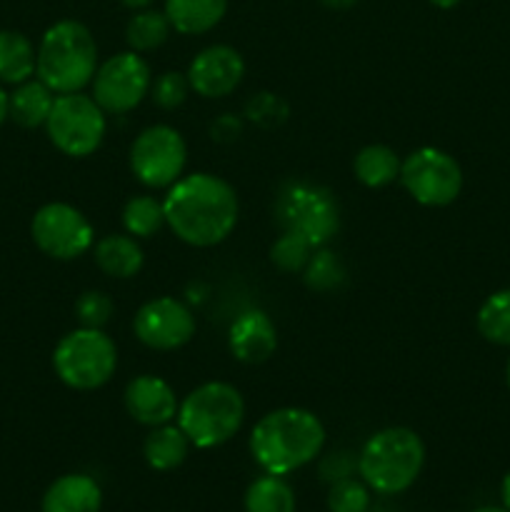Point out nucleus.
<instances>
[{
    "label": "nucleus",
    "mask_w": 510,
    "mask_h": 512,
    "mask_svg": "<svg viewBox=\"0 0 510 512\" xmlns=\"http://www.w3.org/2000/svg\"><path fill=\"white\" fill-rule=\"evenodd\" d=\"M188 435L180 430L178 423H165L158 428H150L148 438L143 443V458L158 473H170L180 468L190 453Z\"/></svg>",
    "instance_id": "aec40b11"
},
{
    "label": "nucleus",
    "mask_w": 510,
    "mask_h": 512,
    "mask_svg": "<svg viewBox=\"0 0 510 512\" xmlns=\"http://www.w3.org/2000/svg\"><path fill=\"white\" fill-rule=\"evenodd\" d=\"M243 508L245 512H295V493L283 475L265 473L248 485Z\"/></svg>",
    "instance_id": "b1692460"
},
{
    "label": "nucleus",
    "mask_w": 510,
    "mask_h": 512,
    "mask_svg": "<svg viewBox=\"0 0 510 512\" xmlns=\"http://www.w3.org/2000/svg\"><path fill=\"white\" fill-rule=\"evenodd\" d=\"M245 420V400L235 385L213 380L190 390L178 405L175 423L198 450L220 448L238 435Z\"/></svg>",
    "instance_id": "39448f33"
},
{
    "label": "nucleus",
    "mask_w": 510,
    "mask_h": 512,
    "mask_svg": "<svg viewBox=\"0 0 510 512\" xmlns=\"http://www.w3.org/2000/svg\"><path fill=\"white\" fill-rule=\"evenodd\" d=\"M275 220L313 248H323L340 230V205L333 190L310 180H288L275 195Z\"/></svg>",
    "instance_id": "423d86ee"
},
{
    "label": "nucleus",
    "mask_w": 510,
    "mask_h": 512,
    "mask_svg": "<svg viewBox=\"0 0 510 512\" xmlns=\"http://www.w3.org/2000/svg\"><path fill=\"white\" fill-rule=\"evenodd\" d=\"M320 3L328 5V8H333V10H348V8H353L358 0H320Z\"/></svg>",
    "instance_id": "e433bc0d"
},
{
    "label": "nucleus",
    "mask_w": 510,
    "mask_h": 512,
    "mask_svg": "<svg viewBox=\"0 0 510 512\" xmlns=\"http://www.w3.org/2000/svg\"><path fill=\"white\" fill-rule=\"evenodd\" d=\"M170 30L173 28H170V20L165 13L150 8L135 10L133 18L128 20V28H125V43L135 53H150L168 40Z\"/></svg>",
    "instance_id": "a878e982"
},
{
    "label": "nucleus",
    "mask_w": 510,
    "mask_h": 512,
    "mask_svg": "<svg viewBox=\"0 0 510 512\" xmlns=\"http://www.w3.org/2000/svg\"><path fill=\"white\" fill-rule=\"evenodd\" d=\"M38 50L28 35L18 30H0V83L20 85L35 75Z\"/></svg>",
    "instance_id": "5701e85b"
},
{
    "label": "nucleus",
    "mask_w": 510,
    "mask_h": 512,
    "mask_svg": "<svg viewBox=\"0 0 510 512\" xmlns=\"http://www.w3.org/2000/svg\"><path fill=\"white\" fill-rule=\"evenodd\" d=\"M55 93L43 80H25L15 85L13 93H8V118H13L20 128H40L48 120L53 110Z\"/></svg>",
    "instance_id": "412c9836"
},
{
    "label": "nucleus",
    "mask_w": 510,
    "mask_h": 512,
    "mask_svg": "<svg viewBox=\"0 0 510 512\" xmlns=\"http://www.w3.org/2000/svg\"><path fill=\"white\" fill-rule=\"evenodd\" d=\"M93 100L108 115H125L150 95L153 73L148 60L135 50L113 55L93 75Z\"/></svg>",
    "instance_id": "9b49d317"
},
{
    "label": "nucleus",
    "mask_w": 510,
    "mask_h": 512,
    "mask_svg": "<svg viewBox=\"0 0 510 512\" xmlns=\"http://www.w3.org/2000/svg\"><path fill=\"white\" fill-rule=\"evenodd\" d=\"M425 443L410 428H383L370 435L358 453V475L373 493L400 495L420 478Z\"/></svg>",
    "instance_id": "20e7f679"
},
{
    "label": "nucleus",
    "mask_w": 510,
    "mask_h": 512,
    "mask_svg": "<svg viewBox=\"0 0 510 512\" xmlns=\"http://www.w3.org/2000/svg\"><path fill=\"white\" fill-rule=\"evenodd\" d=\"M35 248L53 260H75L95 245L90 220L70 203H45L30 223Z\"/></svg>",
    "instance_id": "f8f14e48"
},
{
    "label": "nucleus",
    "mask_w": 510,
    "mask_h": 512,
    "mask_svg": "<svg viewBox=\"0 0 510 512\" xmlns=\"http://www.w3.org/2000/svg\"><path fill=\"white\" fill-rule=\"evenodd\" d=\"M105 115L108 113L95 103L93 95H55L53 110L45 120V133L63 155L88 158L105 140V130H108Z\"/></svg>",
    "instance_id": "6e6552de"
},
{
    "label": "nucleus",
    "mask_w": 510,
    "mask_h": 512,
    "mask_svg": "<svg viewBox=\"0 0 510 512\" xmlns=\"http://www.w3.org/2000/svg\"><path fill=\"white\" fill-rule=\"evenodd\" d=\"M120 223H123L125 233L133 238H153L165 228L163 200H158L155 195H133L123 205Z\"/></svg>",
    "instance_id": "393cba45"
},
{
    "label": "nucleus",
    "mask_w": 510,
    "mask_h": 512,
    "mask_svg": "<svg viewBox=\"0 0 510 512\" xmlns=\"http://www.w3.org/2000/svg\"><path fill=\"white\" fill-rule=\"evenodd\" d=\"M228 0H165L170 28L180 35H203L223 20Z\"/></svg>",
    "instance_id": "6ab92c4d"
},
{
    "label": "nucleus",
    "mask_w": 510,
    "mask_h": 512,
    "mask_svg": "<svg viewBox=\"0 0 510 512\" xmlns=\"http://www.w3.org/2000/svg\"><path fill=\"white\" fill-rule=\"evenodd\" d=\"M428 3L435 5V8H440V10H450V8H455L460 0H428Z\"/></svg>",
    "instance_id": "ea45409f"
},
{
    "label": "nucleus",
    "mask_w": 510,
    "mask_h": 512,
    "mask_svg": "<svg viewBox=\"0 0 510 512\" xmlns=\"http://www.w3.org/2000/svg\"><path fill=\"white\" fill-rule=\"evenodd\" d=\"M103 490L85 473L60 475L48 485L40 500V512H100Z\"/></svg>",
    "instance_id": "f3484780"
},
{
    "label": "nucleus",
    "mask_w": 510,
    "mask_h": 512,
    "mask_svg": "<svg viewBox=\"0 0 510 512\" xmlns=\"http://www.w3.org/2000/svg\"><path fill=\"white\" fill-rule=\"evenodd\" d=\"M188 83L195 95L218 100L233 93L245 78V60L230 45H210L200 50L188 68Z\"/></svg>",
    "instance_id": "4468645a"
},
{
    "label": "nucleus",
    "mask_w": 510,
    "mask_h": 512,
    "mask_svg": "<svg viewBox=\"0 0 510 512\" xmlns=\"http://www.w3.org/2000/svg\"><path fill=\"white\" fill-rule=\"evenodd\" d=\"M115 303L108 293L103 290H85L78 300H75V318H78L80 328H95L103 330L113 318Z\"/></svg>",
    "instance_id": "7c9ffc66"
},
{
    "label": "nucleus",
    "mask_w": 510,
    "mask_h": 512,
    "mask_svg": "<svg viewBox=\"0 0 510 512\" xmlns=\"http://www.w3.org/2000/svg\"><path fill=\"white\" fill-rule=\"evenodd\" d=\"M118 368V348L95 328H75L53 350V370L63 385L78 393L103 388Z\"/></svg>",
    "instance_id": "0eeeda50"
},
{
    "label": "nucleus",
    "mask_w": 510,
    "mask_h": 512,
    "mask_svg": "<svg viewBox=\"0 0 510 512\" xmlns=\"http://www.w3.org/2000/svg\"><path fill=\"white\" fill-rule=\"evenodd\" d=\"M130 173L140 185L150 190H168L175 180L183 178L188 165V145L173 125H150L140 130L130 145Z\"/></svg>",
    "instance_id": "1a4fd4ad"
},
{
    "label": "nucleus",
    "mask_w": 510,
    "mask_h": 512,
    "mask_svg": "<svg viewBox=\"0 0 510 512\" xmlns=\"http://www.w3.org/2000/svg\"><path fill=\"white\" fill-rule=\"evenodd\" d=\"M370 500H373V490L360 478L350 475V478L330 483L325 503H328L330 512H368Z\"/></svg>",
    "instance_id": "c756f323"
},
{
    "label": "nucleus",
    "mask_w": 510,
    "mask_h": 512,
    "mask_svg": "<svg viewBox=\"0 0 510 512\" xmlns=\"http://www.w3.org/2000/svg\"><path fill=\"white\" fill-rule=\"evenodd\" d=\"M8 120V93H5L3 83H0V125Z\"/></svg>",
    "instance_id": "4c0bfd02"
},
{
    "label": "nucleus",
    "mask_w": 510,
    "mask_h": 512,
    "mask_svg": "<svg viewBox=\"0 0 510 512\" xmlns=\"http://www.w3.org/2000/svg\"><path fill=\"white\" fill-rule=\"evenodd\" d=\"M165 225L193 248L220 245L238 225L240 203L228 180L190 173L175 180L163 198Z\"/></svg>",
    "instance_id": "f257e3e1"
},
{
    "label": "nucleus",
    "mask_w": 510,
    "mask_h": 512,
    "mask_svg": "<svg viewBox=\"0 0 510 512\" xmlns=\"http://www.w3.org/2000/svg\"><path fill=\"white\" fill-rule=\"evenodd\" d=\"M93 258L100 273L115 280H128L143 270L145 255L133 235H105L93 245Z\"/></svg>",
    "instance_id": "a211bd4d"
},
{
    "label": "nucleus",
    "mask_w": 510,
    "mask_h": 512,
    "mask_svg": "<svg viewBox=\"0 0 510 512\" xmlns=\"http://www.w3.org/2000/svg\"><path fill=\"white\" fill-rule=\"evenodd\" d=\"M98 70V43L78 20H58L38 45L35 75L55 95L83 93Z\"/></svg>",
    "instance_id": "7ed1b4c3"
},
{
    "label": "nucleus",
    "mask_w": 510,
    "mask_h": 512,
    "mask_svg": "<svg viewBox=\"0 0 510 512\" xmlns=\"http://www.w3.org/2000/svg\"><path fill=\"white\" fill-rule=\"evenodd\" d=\"M473 512H510V510H505L503 505H483V508H478Z\"/></svg>",
    "instance_id": "a19ab883"
},
{
    "label": "nucleus",
    "mask_w": 510,
    "mask_h": 512,
    "mask_svg": "<svg viewBox=\"0 0 510 512\" xmlns=\"http://www.w3.org/2000/svg\"><path fill=\"white\" fill-rule=\"evenodd\" d=\"M505 383H508L510 388V358H508V365H505Z\"/></svg>",
    "instance_id": "79ce46f5"
},
{
    "label": "nucleus",
    "mask_w": 510,
    "mask_h": 512,
    "mask_svg": "<svg viewBox=\"0 0 510 512\" xmlns=\"http://www.w3.org/2000/svg\"><path fill=\"white\" fill-rule=\"evenodd\" d=\"M313 250L315 248L303 238V235L283 230V235L270 245V260H273L275 268L283 270V273H303Z\"/></svg>",
    "instance_id": "c85d7f7f"
},
{
    "label": "nucleus",
    "mask_w": 510,
    "mask_h": 512,
    "mask_svg": "<svg viewBox=\"0 0 510 512\" xmlns=\"http://www.w3.org/2000/svg\"><path fill=\"white\" fill-rule=\"evenodd\" d=\"M133 333L145 348L170 353L193 340L195 315L185 303L163 295L140 305L133 318Z\"/></svg>",
    "instance_id": "ddd939ff"
},
{
    "label": "nucleus",
    "mask_w": 510,
    "mask_h": 512,
    "mask_svg": "<svg viewBox=\"0 0 510 512\" xmlns=\"http://www.w3.org/2000/svg\"><path fill=\"white\" fill-rule=\"evenodd\" d=\"M190 93L188 75L178 70H165L150 85V98L160 110H175L185 103Z\"/></svg>",
    "instance_id": "473e14b6"
},
{
    "label": "nucleus",
    "mask_w": 510,
    "mask_h": 512,
    "mask_svg": "<svg viewBox=\"0 0 510 512\" xmlns=\"http://www.w3.org/2000/svg\"><path fill=\"white\" fill-rule=\"evenodd\" d=\"M303 280L313 293H333L345 283V265L333 250L315 248L303 270Z\"/></svg>",
    "instance_id": "cd10ccee"
},
{
    "label": "nucleus",
    "mask_w": 510,
    "mask_h": 512,
    "mask_svg": "<svg viewBox=\"0 0 510 512\" xmlns=\"http://www.w3.org/2000/svg\"><path fill=\"white\" fill-rule=\"evenodd\" d=\"M475 328L488 343L510 345V288L488 295L475 315Z\"/></svg>",
    "instance_id": "bb28decb"
},
{
    "label": "nucleus",
    "mask_w": 510,
    "mask_h": 512,
    "mask_svg": "<svg viewBox=\"0 0 510 512\" xmlns=\"http://www.w3.org/2000/svg\"><path fill=\"white\" fill-rule=\"evenodd\" d=\"M228 348L238 363L260 365L278 348V330L265 310H245L228 330Z\"/></svg>",
    "instance_id": "dca6fc26"
},
{
    "label": "nucleus",
    "mask_w": 510,
    "mask_h": 512,
    "mask_svg": "<svg viewBox=\"0 0 510 512\" xmlns=\"http://www.w3.org/2000/svg\"><path fill=\"white\" fill-rule=\"evenodd\" d=\"M215 140H235L240 133H243V120L235 118V115H220L218 120L210 128Z\"/></svg>",
    "instance_id": "f704fd0d"
},
{
    "label": "nucleus",
    "mask_w": 510,
    "mask_h": 512,
    "mask_svg": "<svg viewBox=\"0 0 510 512\" xmlns=\"http://www.w3.org/2000/svg\"><path fill=\"white\" fill-rule=\"evenodd\" d=\"M400 158L390 145L373 143L365 145L358 150L353 160V173L358 178V183H363L365 188L380 190L388 188L390 183L400 178Z\"/></svg>",
    "instance_id": "4be33fe9"
},
{
    "label": "nucleus",
    "mask_w": 510,
    "mask_h": 512,
    "mask_svg": "<svg viewBox=\"0 0 510 512\" xmlns=\"http://www.w3.org/2000/svg\"><path fill=\"white\" fill-rule=\"evenodd\" d=\"M358 470V458H353L350 453H333L328 460H323L320 465V473L328 483H335V480L350 478V475Z\"/></svg>",
    "instance_id": "72a5a7b5"
},
{
    "label": "nucleus",
    "mask_w": 510,
    "mask_h": 512,
    "mask_svg": "<svg viewBox=\"0 0 510 512\" xmlns=\"http://www.w3.org/2000/svg\"><path fill=\"white\" fill-rule=\"evenodd\" d=\"M325 445V425L305 408L265 413L250 430V455L263 473L290 475L313 463Z\"/></svg>",
    "instance_id": "f03ea898"
},
{
    "label": "nucleus",
    "mask_w": 510,
    "mask_h": 512,
    "mask_svg": "<svg viewBox=\"0 0 510 512\" xmlns=\"http://www.w3.org/2000/svg\"><path fill=\"white\" fill-rule=\"evenodd\" d=\"M123 403L135 423L145 428H158V425L173 423L180 400L168 380L158 375H138L125 385Z\"/></svg>",
    "instance_id": "2eb2a0df"
},
{
    "label": "nucleus",
    "mask_w": 510,
    "mask_h": 512,
    "mask_svg": "<svg viewBox=\"0 0 510 512\" xmlns=\"http://www.w3.org/2000/svg\"><path fill=\"white\" fill-rule=\"evenodd\" d=\"M245 118L258 128H278L288 120V103L280 95L263 90L245 103Z\"/></svg>",
    "instance_id": "2f4dec72"
},
{
    "label": "nucleus",
    "mask_w": 510,
    "mask_h": 512,
    "mask_svg": "<svg viewBox=\"0 0 510 512\" xmlns=\"http://www.w3.org/2000/svg\"><path fill=\"white\" fill-rule=\"evenodd\" d=\"M120 3H123L125 8H130V10H145V8H150V5H153V0H120Z\"/></svg>",
    "instance_id": "58836bf2"
},
{
    "label": "nucleus",
    "mask_w": 510,
    "mask_h": 512,
    "mask_svg": "<svg viewBox=\"0 0 510 512\" xmlns=\"http://www.w3.org/2000/svg\"><path fill=\"white\" fill-rule=\"evenodd\" d=\"M500 500H503V508L510 510V470L505 473L503 483H500Z\"/></svg>",
    "instance_id": "c9c22d12"
},
{
    "label": "nucleus",
    "mask_w": 510,
    "mask_h": 512,
    "mask_svg": "<svg viewBox=\"0 0 510 512\" xmlns=\"http://www.w3.org/2000/svg\"><path fill=\"white\" fill-rule=\"evenodd\" d=\"M400 183L415 203L425 208H445L463 190V170L445 150L425 145L413 150L400 165Z\"/></svg>",
    "instance_id": "9d476101"
}]
</instances>
